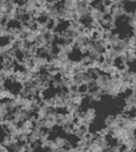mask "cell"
<instances>
[{
  "mask_svg": "<svg viewBox=\"0 0 136 152\" xmlns=\"http://www.w3.org/2000/svg\"><path fill=\"white\" fill-rule=\"evenodd\" d=\"M31 116H32V115L29 114L28 112H26V111H23V109L18 107V109L14 110V111L11 113V115L8 117V118L12 119L16 124H18V126H19L21 122H23L25 120L29 119Z\"/></svg>",
  "mask_w": 136,
  "mask_h": 152,
  "instance_id": "6da1fadb",
  "label": "cell"
},
{
  "mask_svg": "<svg viewBox=\"0 0 136 152\" xmlns=\"http://www.w3.org/2000/svg\"><path fill=\"white\" fill-rule=\"evenodd\" d=\"M58 122L60 127H62V126H75L77 124V116L70 114V113H65V114L60 113Z\"/></svg>",
  "mask_w": 136,
  "mask_h": 152,
  "instance_id": "3957f363",
  "label": "cell"
},
{
  "mask_svg": "<svg viewBox=\"0 0 136 152\" xmlns=\"http://www.w3.org/2000/svg\"><path fill=\"white\" fill-rule=\"evenodd\" d=\"M130 83L132 84V87L136 86V71H133V74H132V77H131V80H130Z\"/></svg>",
  "mask_w": 136,
  "mask_h": 152,
  "instance_id": "9c48e42d",
  "label": "cell"
},
{
  "mask_svg": "<svg viewBox=\"0 0 136 152\" xmlns=\"http://www.w3.org/2000/svg\"><path fill=\"white\" fill-rule=\"evenodd\" d=\"M34 121H33L31 118H29V119L25 120L23 122H21V124L18 126V136H20V135H23V136H28L31 134V132L33 131V129H34Z\"/></svg>",
  "mask_w": 136,
  "mask_h": 152,
  "instance_id": "7a4b0ae2",
  "label": "cell"
},
{
  "mask_svg": "<svg viewBox=\"0 0 136 152\" xmlns=\"http://www.w3.org/2000/svg\"><path fill=\"white\" fill-rule=\"evenodd\" d=\"M134 120H135V124H136V115H134Z\"/></svg>",
  "mask_w": 136,
  "mask_h": 152,
  "instance_id": "30bf717a",
  "label": "cell"
},
{
  "mask_svg": "<svg viewBox=\"0 0 136 152\" xmlns=\"http://www.w3.org/2000/svg\"><path fill=\"white\" fill-rule=\"evenodd\" d=\"M106 152H124V147H122V145L116 142V144L110 145V147L106 150Z\"/></svg>",
  "mask_w": 136,
  "mask_h": 152,
  "instance_id": "ba28073f",
  "label": "cell"
},
{
  "mask_svg": "<svg viewBox=\"0 0 136 152\" xmlns=\"http://www.w3.org/2000/svg\"><path fill=\"white\" fill-rule=\"evenodd\" d=\"M124 152H134L136 150V136L130 137L126 142H122Z\"/></svg>",
  "mask_w": 136,
  "mask_h": 152,
  "instance_id": "8992f818",
  "label": "cell"
},
{
  "mask_svg": "<svg viewBox=\"0 0 136 152\" xmlns=\"http://www.w3.org/2000/svg\"><path fill=\"white\" fill-rule=\"evenodd\" d=\"M89 133V129L86 127H83V126H79V124H76L75 126V130H73V135L77 137V138H83L86 135Z\"/></svg>",
  "mask_w": 136,
  "mask_h": 152,
  "instance_id": "52a82bcc",
  "label": "cell"
},
{
  "mask_svg": "<svg viewBox=\"0 0 136 152\" xmlns=\"http://www.w3.org/2000/svg\"><path fill=\"white\" fill-rule=\"evenodd\" d=\"M65 110L67 111V113H70V114H73V115H79L81 113V105L79 104H76L71 102L67 97V101H66V105H65Z\"/></svg>",
  "mask_w": 136,
  "mask_h": 152,
  "instance_id": "5b68a950",
  "label": "cell"
},
{
  "mask_svg": "<svg viewBox=\"0 0 136 152\" xmlns=\"http://www.w3.org/2000/svg\"><path fill=\"white\" fill-rule=\"evenodd\" d=\"M103 124L104 127L107 128V129H113L114 127H116V126H118V124H120V122H119V120L117 119L116 115H107V116L104 117V120H103Z\"/></svg>",
  "mask_w": 136,
  "mask_h": 152,
  "instance_id": "277c9868",
  "label": "cell"
}]
</instances>
